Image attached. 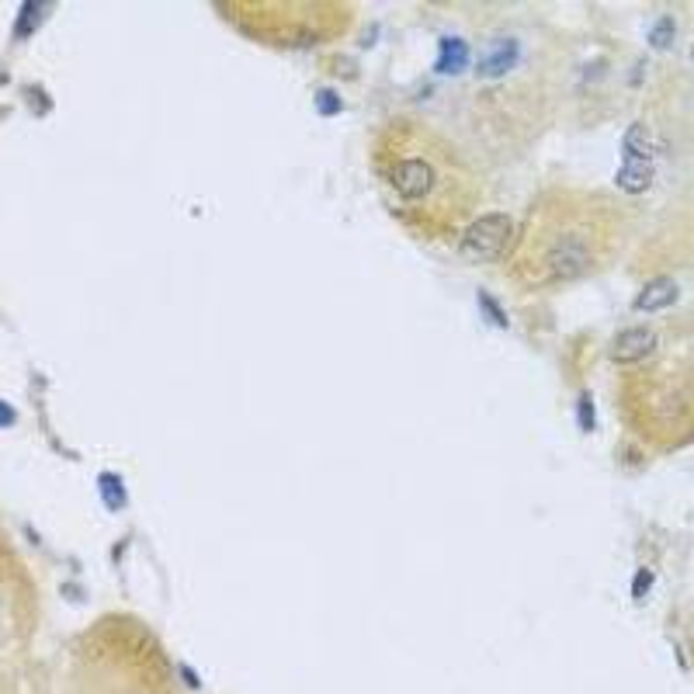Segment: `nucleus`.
<instances>
[{
	"mask_svg": "<svg viewBox=\"0 0 694 694\" xmlns=\"http://www.w3.org/2000/svg\"><path fill=\"white\" fill-rule=\"evenodd\" d=\"M670 35H674V21L660 18V21H656V32H653V46H667Z\"/></svg>",
	"mask_w": 694,
	"mask_h": 694,
	"instance_id": "423d86ee",
	"label": "nucleus"
},
{
	"mask_svg": "<svg viewBox=\"0 0 694 694\" xmlns=\"http://www.w3.org/2000/svg\"><path fill=\"white\" fill-rule=\"evenodd\" d=\"M375 164L403 209L427 226L459 223L476 202V195L465 188L459 153L413 122H396L382 132Z\"/></svg>",
	"mask_w": 694,
	"mask_h": 694,
	"instance_id": "f257e3e1",
	"label": "nucleus"
},
{
	"mask_svg": "<svg viewBox=\"0 0 694 694\" xmlns=\"http://www.w3.org/2000/svg\"><path fill=\"white\" fill-rule=\"evenodd\" d=\"M681 295L674 278H653L639 295H636V309H663L674 306V299Z\"/></svg>",
	"mask_w": 694,
	"mask_h": 694,
	"instance_id": "20e7f679",
	"label": "nucleus"
},
{
	"mask_svg": "<svg viewBox=\"0 0 694 694\" xmlns=\"http://www.w3.org/2000/svg\"><path fill=\"white\" fill-rule=\"evenodd\" d=\"M11 417H14V413L7 410V406H0V424H11Z\"/></svg>",
	"mask_w": 694,
	"mask_h": 694,
	"instance_id": "0eeeda50",
	"label": "nucleus"
},
{
	"mask_svg": "<svg viewBox=\"0 0 694 694\" xmlns=\"http://www.w3.org/2000/svg\"><path fill=\"white\" fill-rule=\"evenodd\" d=\"M514 236H518V219L507 212H486L465 223L459 250L469 261H500L511 254Z\"/></svg>",
	"mask_w": 694,
	"mask_h": 694,
	"instance_id": "f03ea898",
	"label": "nucleus"
},
{
	"mask_svg": "<svg viewBox=\"0 0 694 694\" xmlns=\"http://www.w3.org/2000/svg\"><path fill=\"white\" fill-rule=\"evenodd\" d=\"M653 347H656V334L649 327L622 330L615 337V361H642L646 354H653Z\"/></svg>",
	"mask_w": 694,
	"mask_h": 694,
	"instance_id": "7ed1b4c3",
	"label": "nucleus"
},
{
	"mask_svg": "<svg viewBox=\"0 0 694 694\" xmlns=\"http://www.w3.org/2000/svg\"><path fill=\"white\" fill-rule=\"evenodd\" d=\"M649 184H653V167H649V160L625 157L622 171H618V188H625L629 195H642Z\"/></svg>",
	"mask_w": 694,
	"mask_h": 694,
	"instance_id": "39448f33",
	"label": "nucleus"
}]
</instances>
